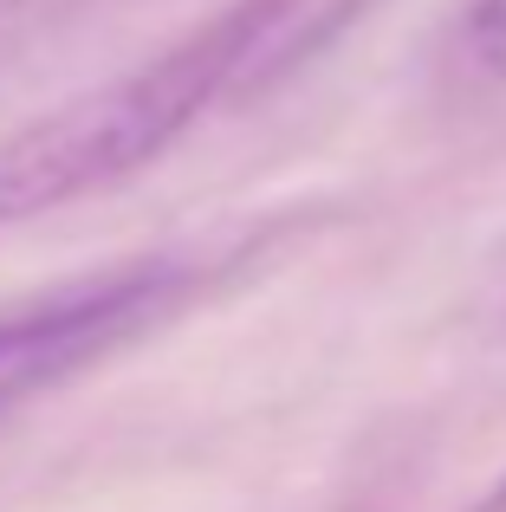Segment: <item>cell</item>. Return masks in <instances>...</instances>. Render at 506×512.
Returning <instances> with one entry per match:
<instances>
[{
	"instance_id": "6da1fadb",
	"label": "cell",
	"mask_w": 506,
	"mask_h": 512,
	"mask_svg": "<svg viewBox=\"0 0 506 512\" xmlns=\"http://www.w3.org/2000/svg\"><path fill=\"white\" fill-rule=\"evenodd\" d=\"M318 33H331V13L318 20V0H228L176 46L52 104L0 143V227L130 182Z\"/></svg>"
},
{
	"instance_id": "7a4b0ae2",
	"label": "cell",
	"mask_w": 506,
	"mask_h": 512,
	"mask_svg": "<svg viewBox=\"0 0 506 512\" xmlns=\"http://www.w3.org/2000/svg\"><path fill=\"white\" fill-rule=\"evenodd\" d=\"M195 279L202 273L189 260H137L124 273L78 279L52 299L0 312V415H13L46 383L72 376L98 350L137 338L156 312H169L182 292H195Z\"/></svg>"
},
{
	"instance_id": "3957f363",
	"label": "cell",
	"mask_w": 506,
	"mask_h": 512,
	"mask_svg": "<svg viewBox=\"0 0 506 512\" xmlns=\"http://www.w3.org/2000/svg\"><path fill=\"white\" fill-rule=\"evenodd\" d=\"M455 65L481 85H506V0H468L448 26Z\"/></svg>"
},
{
	"instance_id": "277c9868",
	"label": "cell",
	"mask_w": 506,
	"mask_h": 512,
	"mask_svg": "<svg viewBox=\"0 0 506 512\" xmlns=\"http://www.w3.org/2000/svg\"><path fill=\"white\" fill-rule=\"evenodd\" d=\"M52 7H65V0H0V26H26V20H39V13H52Z\"/></svg>"
},
{
	"instance_id": "5b68a950",
	"label": "cell",
	"mask_w": 506,
	"mask_h": 512,
	"mask_svg": "<svg viewBox=\"0 0 506 512\" xmlns=\"http://www.w3.org/2000/svg\"><path fill=\"white\" fill-rule=\"evenodd\" d=\"M474 512H506V480H500V487H494V493H487V500H481V506H474Z\"/></svg>"
}]
</instances>
